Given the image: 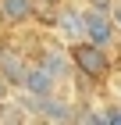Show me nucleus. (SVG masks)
<instances>
[{"mask_svg": "<svg viewBox=\"0 0 121 125\" xmlns=\"http://www.w3.org/2000/svg\"><path fill=\"white\" fill-rule=\"evenodd\" d=\"M100 107L107 125H121V96H107V100H100Z\"/></svg>", "mask_w": 121, "mask_h": 125, "instance_id": "nucleus-6", "label": "nucleus"}, {"mask_svg": "<svg viewBox=\"0 0 121 125\" xmlns=\"http://www.w3.org/2000/svg\"><path fill=\"white\" fill-rule=\"evenodd\" d=\"M39 4H43V7H50V4H57V0H39Z\"/></svg>", "mask_w": 121, "mask_h": 125, "instance_id": "nucleus-10", "label": "nucleus"}, {"mask_svg": "<svg viewBox=\"0 0 121 125\" xmlns=\"http://www.w3.org/2000/svg\"><path fill=\"white\" fill-rule=\"evenodd\" d=\"M82 39L96 43V47L118 54L121 50V29L114 25L111 11L107 7H93V4H82Z\"/></svg>", "mask_w": 121, "mask_h": 125, "instance_id": "nucleus-2", "label": "nucleus"}, {"mask_svg": "<svg viewBox=\"0 0 121 125\" xmlns=\"http://www.w3.org/2000/svg\"><path fill=\"white\" fill-rule=\"evenodd\" d=\"M54 89H64V82H57L54 72H47V68L32 57L28 68H25V79H21L18 93H25V96H47V93H54Z\"/></svg>", "mask_w": 121, "mask_h": 125, "instance_id": "nucleus-5", "label": "nucleus"}, {"mask_svg": "<svg viewBox=\"0 0 121 125\" xmlns=\"http://www.w3.org/2000/svg\"><path fill=\"white\" fill-rule=\"evenodd\" d=\"M7 100H14V89H11V82L4 75H0V104H7Z\"/></svg>", "mask_w": 121, "mask_h": 125, "instance_id": "nucleus-8", "label": "nucleus"}, {"mask_svg": "<svg viewBox=\"0 0 121 125\" xmlns=\"http://www.w3.org/2000/svg\"><path fill=\"white\" fill-rule=\"evenodd\" d=\"M118 54H121V50H118Z\"/></svg>", "mask_w": 121, "mask_h": 125, "instance_id": "nucleus-11", "label": "nucleus"}, {"mask_svg": "<svg viewBox=\"0 0 121 125\" xmlns=\"http://www.w3.org/2000/svg\"><path fill=\"white\" fill-rule=\"evenodd\" d=\"M28 61H32V54H28L25 43H14V39L0 36V75L11 82V89H14V93L21 89V79H25Z\"/></svg>", "mask_w": 121, "mask_h": 125, "instance_id": "nucleus-4", "label": "nucleus"}, {"mask_svg": "<svg viewBox=\"0 0 121 125\" xmlns=\"http://www.w3.org/2000/svg\"><path fill=\"white\" fill-rule=\"evenodd\" d=\"M68 54H71V64H75V79L85 82L89 89H103L107 82H111L114 68H118V61H114L111 50L96 47V43H89V39L68 43Z\"/></svg>", "mask_w": 121, "mask_h": 125, "instance_id": "nucleus-1", "label": "nucleus"}, {"mask_svg": "<svg viewBox=\"0 0 121 125\" xmlns=\"http://www.w3.org/2000/svg\"><path fill=\"white\" fill-rule=\"evenodd\" d=\"M107 11H111V18H114V25H118V29H121V0H111V7H107Z\"/></svg>", "mask_w": 121, "mask_h": 125, "instance_id": "nucleus-9", "label": "nucleus"}, {"mask_svg": "<svg viewBox=\"0 0 121 125\" xmlns=\"http://www.w3.org/2000/svg\"><path fill=\"white\" fill-rule=\"evenodd\" d=\"M107 89H111V96H121V68H114L111 82H107Z\"/></svg>", "mask_w": 121, "mask_h": 125, "instance_id": "nucleus-7", "label": "nucleus"}, {"mask_svg": "<svg viewBox=\"0 0 121 125\" xmlns=\"http://www.w3.org/2000/svg\"><path fill=\"white\" fill-rule=\"evenodd\" d=\"M39 0H0V36H14V32L39 25Z\"/></svg>", "mask_w": 121, "mask_h": 125, "instance_id": "nucleus-3", "label": "nucleus"}]
</instances>
